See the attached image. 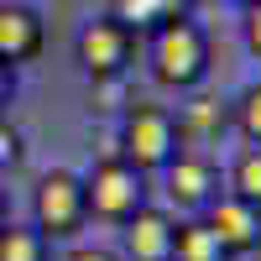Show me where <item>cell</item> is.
Listing matches in <instances>:
<instances>
[{
    "label": "cell",
    "instance_id": "6da1fadb",
    "mask_svg": "<svg viewBox=\"0 0 261 261\" xmlns=\"http://www.w3.org/2000/svg\"><path fill=\"white\" fill-rule=\"evenodd\" d=\"M146 58H151V79L157 84H167V89H193V84L209 73V32L178 11L172 21H162V27L151 32Z\"/></svg>",
    "mask_w": 261,
    "mask_h": 261
},
{
    "label": "cell",
    "instance_id": "7a4b0ae2",
    "mask_svg": "<svg viewBox=\"0 0 261 261\" xmlns=\"http://www.w3.org/2000/svg\"><path fill=\"white\" fill-rule=\"evenodd\" d=\"M178 151H183V130H178V115L172 110H162V105H130L125 110L120 157L136 172H162Z\"/></svg>",
    "mask_w": 261,
    "mask_h": 261
},
{
    "label": "cell",
    "instance_id": "3957f363",
    "mask_svg": "<svg viewBox=\"0 0 261 261\" xmlns=\"http://www.w3.org/2000/svg\"><path fill=\"white\" fill-rule=\"evenodd\" d=\"M89 220V204H84V178L68 167L42 172L32 188V230H42L47 241H68V235L84 230Z\"/></svg>",
    "mask_w": 261,
    "mask_h": 261
},
{
    "label": "cell",
    "instance_id": "277c9868",
    "mask_svg": "<svg viewBox=\"0 0 261 261\" xmlns=\"http://www.w3.org/2000/svg\"><path fill=\"white\" fill-rule=\"evenodd\" d=\"M84 204H89L94 220L125 225L130 214L146 209V172H136L125 157H105V162H94V172L84 178Z\"/></svg>",
    "mask_w": 261,
    "mask_h": 261
},
{
    "label": "cell",
    "instance_id": "5b68a950",
    "mask_svg": "<svg viewBox=\"0 0 261 261\" xmlns=\"http://www.w3.org/2000/svg\"><path fill=\"white\" fill-rule=\"evenodd\" d=\"M136 53V32H125L115 16L89 21L79 37H73V58L84 63L89 79H125V63Z\"/></svg>",
    "mask_w": 261,
    "mask_h": 261
},
{
    "label": "cell",
    "instance_id": "8992f818",
    "mask_svg": "<svg viewBox=\"0 0 261 261\" xmlns=\"http://www.w3.org/2000/svg\"><path fill=\"white\" fill-rule=\"evenodd\" d=\"M162 172H167V199L183 214H204L214 199H220V167L209 157H199V151H178Z\"/></svg>",
    "mask_w": 261,
    "mask_h": 261
},
{
    "label": "cell",
    "instance_id": "52a82bcc",
    "mask_svg": "<svg viewBox=\"0 0 261 261\" xmlns=\"http://www.w3.org/2000/svg\"><path fill=\"white\" fill-rule=\"evenodd\" d=\"M199 220L214 230V241H220L230 256H246V251L261 246V209L246 204V199H230V193H220V199H214Z\"/></svg>",
    "mask_w": 261,
    "mask_h": 261
},
{
    "label": "cell",
    "instance_id": "ba28073f",
    "mask_svg": "<svg viewBox=\"0 0 261 261\" xmlns=\"http://www.w3.org/2000/svg\"><path fill=\"white\" fill-rule=\"evenodd\" d=\"M172 241H178V220L151 204L125 220V261H172Z\"/></svg>",
    "mask_w": 261,
    "mask_h": 261
},
{
    "label": "cell",
    "instance_id": "9c48e42d",
    "mask_svg": "<svg viewBox=\"0 0 261 261\" xmlns=\"http://www.w3.org/2000/svg\"><path fill=\"white\" fill-rule=\"evenodd\" d=\"M42 16L32 6H0V63L16 68V63H32L42 53Z\"/></svg>",
    "mask_w": 261,
    "mask_h": 261
},
{
    "label": "cell",
    "instance_id": "30bf717a",
    "mask_svg": "<svg viewBox=\"0 0 261 261\" xmlns=\"http://www.w3.org/2000/svg\"><path fill=\"white\" fill-rule=\"evenodd\" d=\"M172 261H230V251L214 241V230H209L204 220H188V225H178Z\"/></svg>",
    "mask_w": 261,
    "mask_h": 261
},
{
    "label": "cell",
    "instance_id": "8fae6325",
    "mask_svg": "<svg viewBox=\"0 0 261 261\" xmlns=\"http://www.w3.org/2000/svg\"><path fill=\"white\" fill-rule=\"evenodd\" d=\"M183 0H115V21L125 32H157L162 21L178 16Z\"/></svg>",
    "mask_w": 261,
    "mask_h": 261
},
{
    "label": "cell",
    "instance_id": "7c38bea8",
    "mask_svg": "<svg viewBox=\"0 0 261 261\" xmlns=\"http://www.w3.org/2000/svg\"><path fill=\"white\" fill-rule=\"evenodd\" d=\"M225 193H230V199H246V204H256V209H261V146H246L241 157L230 162Z\"/></svg>",
    "mask_w": 261,
    "mask_h": 261
},
{
    "label": "cell",
    "instance_id": "4fadbf2b",
    "mask_svg": "<svg viewBox=\"0 0 261 261\" xmlns=\"http://www.w3.org/2000/svg\"><path fill=\"white\" fill-rule=\"evenodd\" d=\"M0 261H47V235L32 225H0Z\"/></svg>",
    "mask_w": 261,
    "mask_h": 261
},
{
    "label": "cell",
    "instance_id": "5bb4252c",
    "mask_svg": "<svg viewBox=\"0 0 261 261\" xmlns=\"http://www.w3.org/2000/svg\"><path fill=\"white\" fill-rule=\"evenodd\" d=\"M230 120H235V130H241L251 146H261V84H246V89H241Z\"/></svg>",
    "mask_w": 261,
    "mask_h": 261
},
{
    "label": "cell",
    "instance_id": "9a60e30c",
    "mask_svg": "<svg viewBox=\"0 0 261 261\" xmlns=\"http://www.w3.org/2000/svg\"><path fill=\"white\" fill-rule=\"evenodd\" d=\"M21 162V130L11 125V115H0V172Z\"/></svg>",
    "mask_w": 261,
    "mask_h": 261
},
{
    "label": "cell",
    "instance_id": "2e32d148",
    "mask_svg": "<svg viewBox=\"0 0 261 261\" xmlns=\"http://www.w3.org/2000/svg\"><path fill=\"white\" fill-rule=\"evenodd\" d=\"M246 47L261 58V0H246Z\"/></svg>",
    "mask_w": 261,
    "mask_h": 261
},
{
    "label": "cell",
    "instance_id": "e0dca14e",
    "mask_svg": "<svg viewBox=\"0 0 261 261\" xmlns=\"http://www.w3.org/2000/svg\"><path fill=\"white\" fill-rule=\"evenodd\" d=\"M11 94H16V68H6V63H0V115H6Z\"/></svg>",
    "mask_w": 261,
    "mask_h": 261
},
{
    "label": "cell",
    "instance_id": "ac0fdd59",
    "mask_svg": "<svg viewBox=\"0 0 261 261\" xmlns=\"http://www.w3.org/2000/svg\"><path fill=\"white\" fill-rule=\"evenodd\" d=\"M68 261H120V256H115V251H105V246H79Z\"/></svg>",
    "mask_w": 261,
    "mask_h": 261
},
{
    "label": "cell",
    "instance_id": "d6986e66",
    "mask_svg": "<svg viewBox=\"0 0 261 261\" xmlns=\"http://www.w3.org/2000/svg\"><path fill=\"white\" fill-rule=\"evenodd\" d=\"M0 225H6V188H0Z\"/></svg>",
    "mask_w": 261,
    "mask_h": 261
},
{
    "label": "cell",
    "instance_id": "ffe728a7",
    "mask_svg": "<svg viewBox=\"0 0 261 261\" xmlns=\"http://www.w3.org/2000/svg\"><path fill=\"white\" fill-rule=\"evenodd\" d=\"M235 6H246V0H235Z\"/></svg>",
    "mask_w": 261,
    "mask_h": 261
}]
</instances>
